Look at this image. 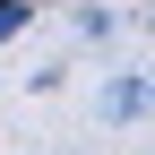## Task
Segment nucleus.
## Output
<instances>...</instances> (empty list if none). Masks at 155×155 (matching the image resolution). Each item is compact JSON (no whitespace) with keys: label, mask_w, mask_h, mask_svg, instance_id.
<instances>
[{"label":"nucleus","mask_w":155,"mask_h":155,"mask_svg":"<svg viewBox=\"0 0 155 155\" xmlns=\"http://www.w3.org/2000/svg\"><path fill=\"white\" fill-rule=\"evenodd\" d=\"M0 9H26V0H0Z\"/></svg>","instance_id":"f03ea898"},{"label":"nucleus","mask_w":155,"mask_h":155,"mask_svg":"<svg viewBox=\"0 0 155 155\" xmlns=\"http://www.w3.org/2000/svg\"><path fill=\"white\" fill-rule=\"evenodd\" d=\"M17 26H26V9H0V43H9V35H17Z\"/></svg>","instance_id":"f257e3e1"}]
</instances>
